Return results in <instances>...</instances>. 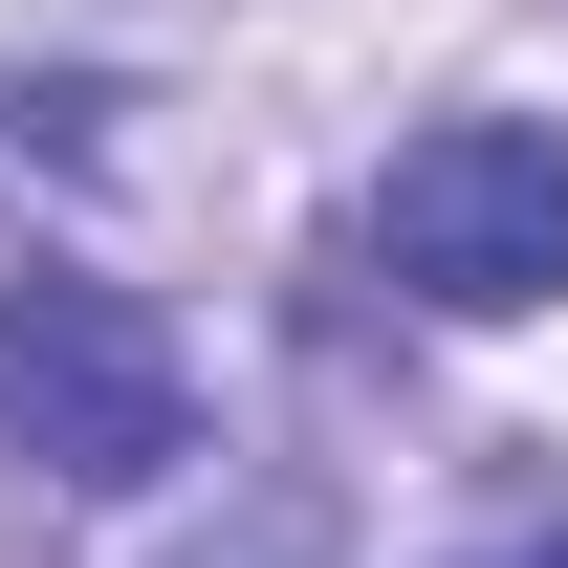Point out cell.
<instances>
[{
  "instance_id": "obj_1",
  "label": "cell",
  "mask_w": 568,
  "mask_h": 568,
  "mask_svg": "<svg viewBox=\"0 0 568 568\" xmlns=\"http://www.w3.org/2000/svg\"><path fill=\"white\" fill-rule=\"evenodd\" d=\"M0 459H44L67 503H132L197 459V372L132 284H0Z\"/></svg>"
},
{
  "instance_id": "obj_2",
  "label": "cell",
  "mask_w": 568,
  "mask_h": 568,
  "mask_svg": "<svg viewBox=\"0 0 568 568\" xmlns=\"http://www.w3.org/2000/svg\"><path fill=\"white\" fill-rule=\"evenodd\" d=\"M372 241H394V284H416V306H459V328L568 306V132H525V110H437V132L394 153Z\"/></svg>"
}]
</instances>
